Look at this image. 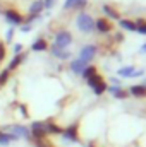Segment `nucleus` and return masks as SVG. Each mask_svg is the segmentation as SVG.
<instances>
[{
  "label": "nucleus",
  "instance_id": "nucleus-1",
  "mask_svg": "<svg viewBox=\"0 0 146 147\" xmlns=\"http://www.w3.org/2000/svg\"><path fill=\"white\" fill-rule=\"evenodd\" d=\"M5 17H7V21L10 22V24H21L23 22V17L21 16H17L16 12H12V10H9V12H5Z\"/></svg>",
  "mask_w": 146,
  "mask_h": 147
},
{
  "label": "nucleus",
  "instance_id": "nucleus-2",
  "mask_svg": "<svg viewBox=\"0 0 146 147\" xmlns=\"http://www.w3.org/2000/svg\"><path fill=\"white\" fill-rule=\"evenodd\" d=\"M7 132H14V137L28 135V128H24V127H16V125H12V127H7Z\"/></svg>",
  "mask_w": 146,
  "mask_h": 147
},
{
  "label": "nucleus",
  "instance_id": "nucleus-3",
  "mask_svg": "<svg viewBox=\"0 0 146 147\" xmlns=\"http://www.w3.org/2000/svg\"><path fill=\"white\" fill-rule=\"evenodd\" d=\"M69 41H71V39H69L67 34H59V38H57V45H59V46H67Z\"/></svg>",
  "mask_w": 146,
  "mask_h": 147
},
{
  "label": "nucleus",
  "instance_id": "nucleus-4",
  "mask_svg": "<svg viewBox=\"0 0 146 147\" xmlns=\"http://www.w3.org/2000/svg\"><path fill=\"white\" fill-rule=\"evenodd\" d=\"M12 139H14V135H9V134H0V144H2V146L10 144V142H12Z\"/></svg>",
  "mask_w": 146,
  "mask_h": 147
},
{
  "label": "nucleus",
  "instance_id": "nucleus-5",
  "mask_svg": "<svg viewBox=\"0 0 146 147\" xmlns=\"http://www.w3.org/2000/svg\"><path fill=\"white\" fill-rule=\"evenodd\" d=\"M41 9H43V2L41 0H38V2H35L33 5H31V14L35 16V14H40L41 12Z\"/></svg>",
  "mask_w": 146,
  "mask_h": 147
},
{
  "label": "nucleus",
  "instance_id": "nucleus-6",
  "mask_svg": "<svg viewBox=\"0 0 146 147\" xmlns=\"http://www.w3.org/2000/svg\"><path fill=\"white\" fill-rule=\"evenodd\" d=\"M33 48H35V50H43V48H45V41H43V39L36 41V43L33 45Z\"/></svg>",
  "mask_w": 146,
  "mask_h": 147
},
{
  "label": "nucleus",
  "instance_id": "nucleus-7",
  "mask_svg": "<svg viewBox=\"0 0 146 147\" xmlns=\"http://www.w3.org/2000/svg\"><path fill=\"white\" fill-rule=\"evenodd\" d=\"M19 62H21V55H17V57H16V58H14V60L10 62V69H16Z\"/></svg>",
  "mask_w": 146,
  "mask_h": 147
},
{
  "label": "nucleus",
  "instance_id": "nucleus-8",
  "mask_svg": "<svg viewBox=\"0 0 146 147\" xmlns=\"http://www.w3.org/2000/svg\"><path fill=\"white\" fill-rule=\"evenodd\" d=\"M2 58H3V46L0 45V60H2Z\"/></svg>",
  "mask_w": 146,
  "mask_h": 147
},
{
  "label": "nucleus",
  "instance_id": "nucleus-9",
  "mask_svg": "<svg viewBox=\"0 0 146 147\" xmlns=\"http://www.w3.org/2000/svg\"><path fill=\"white\" fill-rule=\"evenodd\" d=\"M53 2H55V0H46V7H50V5H52Z\"/></svg>",
  "mask_w": 146,
  "mask_h": 147
},
{
  "label": "nucleus",
  "instance_id": "nucleus-10",
  "mask_svg": "<svg viewBox=\"0 0 146 147\" xmlns=\"http://www.w3.org/2000/svg\"><path fill=\"white\" fill-rule=\"evenodd\" d=\"M0 86H2V80H0Z\"/></svg>",
  "mask_w": 146,
  "mask_h": 147
}]
</instances>
